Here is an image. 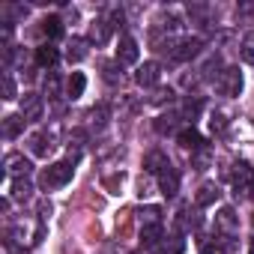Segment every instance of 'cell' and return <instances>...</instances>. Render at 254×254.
<instances>
[{
    "mask_svg": "<svg viewBox=\"0 0 254 254\" xmlns=\"http://www.w3.org/2000/svg\"><path fill=\"white\" fill-rule=\"evenodd\" d=\"M72 177H75V165H72V162H54V165H48V168L42 171L39 183H42L45 191H57V189H63L66 183H72Z\"/></svg>",
    "mask_w": 254,
    "mask_h": 254,
    "instance_id": "1",
    "label": "cell"
},
{
    "mask_svg": "<svg viewBox=\"0 0 254 254\" xmlns=\"http://www.w3.org/2000/svg\"><path fill=\"white\" fill-rule=\"evenodd\" d=\"M215 90L227 99H236L242 93V72L236 66H224V72L215 78Z\"/></svg>",
    "mask_w": 254,
    "mask_h": 254,
    "instance_id": "2",
    "label": "cell"
},
{
    "mask_svg": "<svg viewBox=\"0 0 254 254\" xmlns=\"http://www.w3.org/2000/svg\"><path fill=\"white\" fill-rule=\"evenodd\" d=\"M200 51H203V39H200V36H189V39H180V42H174V48H171V57H174L177 63H189V60H194Z\"/></svg>",
    "mask_w": 254,
    "mask_h": 254,
    "instance_id": "3",
    "label": "cell"
},
{
    "mask_svg": "<svg viewBox=\"0 0 254 254\" xmlns=\"http://www.w3.org/2000/svg\"><path fill=\"white\" fill-rule=\"evenodd\" d=\"M138 57H141L138 39L129 36V33H123L120 42H117V63H120V66H132V63H138Z\"/></svg>",
    "mask_w": 254,
    "mask_h": 254,
    "instance_id": "4",
    "label": "cell"
},
{
    "mask_svg": "<svg viewBox=\"0 0 254 254\" xmlns=\"http://www.w3.org/2000/svg\"><path fill=\"white\" fill-rule=\"evenodd\" d=\"M215 233H221V236H236L239 233V215L233 212V206H221L218 212H215Z\"/></svg>",
    "mask_w": 254,
    "mask_h": 254,
    "instance_id": "5",
    "label": "cell"
},
{
    "mask_svg": "<svg viewBox=\"0 0 254 254\" xmlns=\"http://www.w3.org/2000/svg\"><path fill=\"white\" fill-rule=\"evenodd\" d=\"M230 180H233V191H236V194H248L245 189L254 186V171H251V165H248V162H236L233 171H230Z\"/></svg>",
    "mask_w": 254,
    "mask_h": 254,
    "instance_id": "6",
    "label": "cell"
},
{
    "mask_svg": "<svg viewBox=\"0 0 254 254\" xmlns=\"http://www.w3.org/2000/svg\"><path fill=\"white\" fill-rule=\"evenodd\" d=\"M135 81H138V87H144V90L156 87V84L162 81V66H159L156 60H147L144 66H138V72H135Z\"/></svg>",
    "mask_w": 254,
    "mask_h": 254,
    "instance_id": "7",
    "label": "cell"
},
{
    "mask_svg": "<svg viewBox=\"0 0 254 254\" xmlns=\"http://www.w3.org/2000/svg\"><path fill=\"white\" fill-rule=\"evenodd\" d=\"M42 114H45V102H42V96H36V93H24V96H21V117H24L27 123H36V120H42Z\"/></svg>",
    "mask_w": 254,
    "mask_h": 254,
    "instance_id": "8",
    "label": "cell"
},
{
    "mask_svg": "<svg viewBox=\"0 0 254 254\" xmlns=\"http://www.w3.org/2000/svg\"><path fill=\"white\" fill-rule=\"evenodd\" d=\"M3 171H6L12 180H21V177H27V174L33 171V165H30V159H24L21 153H6V159H3Z\"/></svg>",
    "mask_w": 254,
    "mask_h": 254,
    "instance_id": "9",
    "label": "cell"
},
{
    "mask_svg": "<svg viewBox=\"0 0 254 254\" xmlns=\"http://www.w3.org/2000/svg\"><path fill=\"white\" fill-rule=\"evenodd\" d=\"M177 144H180L183 150H191V153L203 150V138H200V132L194 129V126H186V129L177 132Z\"/></svg>",
    "mask_w": 254,
    "mask_h": 254,
    "instance_id": "10",
    "label": "cell"
},
{
    "mask_svg": "<svg viewBox=\"0 0 254 254\" xmlns=\"http://www.w3.org/2000/svg\"><path fill=\"white\" fill-rule=\"evenodd\" d=\"M168 168H171V159H168L162 150H150V153L144 156V171H147V174H156V177H159V174H165Z\"/></svg>",
    "mask_w": 254,
    "mask_h": 254,
    "instance_id": "11",
    "label": "cell"
},
{
    "mask_svg": "<svg viewBox=\"0 0 254 254\" xmlns=\"http://www.w3.org/2000/svg\"><path fill=\"white\" fill-rule=\"evenodd\" d=\"M159 191L165 194V197H177V191H180V171L171 165L165 174H159Z\"/></svg>",
    "mask_w": 254,
    "mask_h": 254,
    "instance_id": "12",
    "label": "cell"
},
{
    "mask_svg": "<svg viewBox=\"0 0 254 254\" xmlns=\"http://www.w3.org/2000/svg\"><path fill=\"white\" fill-rule=\"evenodd\" d=\"M90 39H81V36H72V42L66 45V60L69 63H81V60H87V54H90Z\"/></svg>",
    "mask_w": 254,
    "mask_h": 254,
    "instance_id": "13",
    "label": "cell"
},
{
    "mask_svg": "<svg viewBox=\"0 0 254 254\" xmlns=\"http://www.w3.org/2000/svg\"><path fill=\"white\" fill-rule=\"evenodd\" d=\"M111 30H114V24H111L108 18H96V21L90 24V42L105 45V42L111 39Z\"/></svg>",
    "mask_w": 254,
    "mask_h": 254,
    "instance_id": "14",
    "label": "cell"
},
{
    "mask_svg": "<svg viewBox=\"0 0 254 254\" xmlns=\"http://www.w3.org/2000/svg\"><path fill=\"white\" fill-rule=\"evenodd\" d=\"M57 60H60V51H57L51 42H45V45H39V48H36V63H39L42 69H54V66H57Z\"/></svg>",
    "mask_w": 254,
    "mask_h": 254,
    "instance_id": "15",
    "label": "cell"
},
{
    "mask_svg": "<svg viewBox=\"0 0 254 254\" xmlns=\"http://www.w3.org/2000/svg\"><path fill=\"white\" fill-rule=\"evenodd\" d=\"M84 90H87V75L84 72H72L69 75V81H66V99H81L84 96Z\"/></svg>",
    "mask_w": 254,
    "mask_h": 254,
    "instance_id": "16",
    "label": "cell"
},
{
    "mask_svg": "<svg viewBox=\"0 0 254 254\" xmlns=\"http://www.w3.org/2000/svg\"><path fill=\"white\" fill-rule=\"evenodd\" d=\"M24 117L21 114H9V117H3V138L6 141H12V138H18L21 135V129H24Z\"/></svg>",
    "mask_w": 254,
    "mask_h": 254,
    "instance_id": "17",
    "label": "cell"
},
{
    "mask_svg": "<svg viewBox=\"0 0 254 254\" xmlns=\"http://www.w3.org/2000/svg\"><path fill=\"white\" fill-rule=\"evenodd\" d=\"M30 153L39 156V159H45V156L51 153V138H48V132H36V135H30Z\"/></svg>",
    "mask_w": 254,
    "mask_h": 254,
    "instance_id": "18",
    "label": "cell"
},
{
    "mask_svg": "<svg viewBox=\"0 0 254 254\" xmlns=\"http://www.w3.org/2000/svg\"><path fill=\"white\" fill-rule=\"evenodd\" d=\"M162 239H165V233H162V224L141 227V242H144V248H162Z\"/></svg>",
    "mask_w": 254,
    "mask_h": 254,
    "instance_id": "19",
    "label": "cell"
},
{
    "mask_svg": "<svg viewBox=\"0 0 254 254\" xmlns=\"http://www.w3.org/2000/svg\"><path fill=\"white\" fill-rule=\"evenodd\" d=\"M87 117H90V126H93V129L102 132L105 126H108V120H111V108H108V105H96Z\"/></svg>",
    "mask_w": 254,
    "mask_h": 254,
    "instance_id": "20",
    "label": "cell"
},
{
    "mask_svg": "<svg viewBox=\"0 0 254 254\" xmlns=\"http://www.w3.org/2000/svg\"><path fill=\"white\" fill-rule=\"evenodd\" d=\"M218 194H221V191H218V186H215V183H206V186H200V189H197L194 203H197V206H209V203H215V200H218Z\"/></svg>",
    "mask_w": 254,
    "mask_h": 254,
    "instance_id": "21",
    "label": "cell"
},
{
    "mask_svg": "<svg viewBox=\"0 0 254 254\" xmlns=\"http://www.w3.org/2000/svg\"><path fill=\"white\" fill-rule=\"evenodd\" d=\"M60 87H63V81H60V75H57V72H48V75L42 78V96L57 99V96H60Z\"/></svg>",
    "mask_w": 254,
    "mask_h": 254,
    "instance_id": "22",
    "label": "cell"
},
{
    "mask_svg": "<svg viewBox=\"0 0 254 254\" xmlns=\"http://www.w3.org/2000/svg\"><path fill=\"white\" fill-rule=\"evenodd\" d=\"M42 33H45L48 39H60V36H63V21H60V15H48V18L42 21Z\"/></svg>",
    "mask_w": 254,
    "mask_h": 254,
    "instance_id": "23",
    "label": "cell"
},
{
    "mask_svg": "<svg viewBox=\"0 0 254 254\" xmlns=\"http://www.w3.org/2000/svg\"><path fill=\"white\" fill-rule=\"evenodd\" d=\"M239 57H242V63H251V66H254V30L242 36V42H239Z\"/></svg>",
    "mask_w": 254,
    "mask_h": 254,
    "instance_id": "24",
    "label": "cell"
},
{
    "mask_svg": "<svg viewBox=\"0 0 254 254\" xmlns=\"http://www.w3.org/2000/svg\"><path fill=\"white\" fill-rule=\"evenodd\" d=\"M227 111H212V117H209V129H212V135H224V129H227Z\"/></svg>",
    "mask_w": 254,
    "mask_h": 254,
    "instance_id": "25",
    "label": "cell"
},
{
    "mask_svg": "<svg viewBox=\"0 0 254 254\" xmlns=\"http://www.w3.org/2000/svg\"><path fill=\"white\" fill-rule=\"evenodd\" d=\"M30 191H33V186H30V180H27V177L12 180V191H9V194H12L15 200H27V197H30Z\"/></svg>",
    "mask_w": 254,
    "mask_h": 254,
    "instance_id": "26",
    "label": "cell"
},
{
    "mask_svg": "<svg viewBox=\"0 0 254 254\" xmlns=\"http://www.w3.org/2000/svg\"><path fill=\"white\" fill-rule=\"evenodd\" d=\"M159 251H162V254H183V251H186V239H183V236H171V239L162 242Z\"/></svg>",
    "mask_w": 254,
    "mask_h": 254,
    "instance_id": "27",
    "label": "cell"
},
{
    "mask_svg": "<svg viewBox=\"0 0 254 254\" xmlns=\"http://www.w3.org/2000/svg\"><path fill=\"white\" fill-rule=\"evenodd\" d=\"M177 120H180V114H162L159 120H156V132H174L177 129Z\"/></svg>",
    "mask_w": 254,
    "mask_h": 254,
    "instance_id": "28",
    "label": "cell"
},
{
    "mask_svg": "<svg viewBox=\"0 0 254 254\" xmlns=\"http://www.w3.org/2000/svg\"><path fill=\"white\" fill-rule=\"evenodd\" d=\"M221 72H224V69H221V57H218V54H212V57L203 63V69H200L203 78H215V75H221Z\"/></svg>",
    "mask_w": 254,
    "mask_h": 254,
    "instance_id": "29",
    "label": "cell"
},
{
    "mask_svg": "<svg viewBox=\"0 0 254 254\" xmlns=\"http://www.w3.org/2000/svg\"><path fill=\"white\" fill-rule=\"evenodd\" d=\"M153 224H162V209L159 206H147L141 212V227H153Z\"/></svg>",
    "mask_w": 254,
    "mask_h": 254,
    "instance_id": "30",
    "label": "cell"
},
{
    "mask_svg": "<svg viewBox=\"0 0 254 254\" xmlns=\"http://www.w3.org/2000/svg\"><path fill=\"white\" fill-rule=\"evenodd\" d=\"M200 108H203L200 99H186V105H183V117H186V120H194V117L200 114Z\"/></svg>",
    "mask_w": 254,
    "mask_h": 254,
    "instance_id": "31",
    "label": "cell"
},
{
    "mask_svg": "<svg viewBox=\"0 0 254 254\" xmlns=\"http://www.w3.org/2000/svg\"><path fill=\"white\" fill-rule=\"evenodd\" d=\"M15 96H18V90H15V81H12V75L6 72V75H3V99H6V102H12Z\"/></svg>",
    "mask_w": 254,
    "mask_h": 254,
    "instance_id": "32",
    "label": "cell"
},
{
    "mask_svg": "<svg viewBox=\"0 0 254 254\" xmlns=\"http://www.w3.org/2000/svg\"><path fill=\"white\" fill-rule=\"evenodd\" d=\"M117 66H120V63H108V66H105V81L117 84V81L123 78V72H117Z\"/></svg>",
    "mask_w": 254,
    "mask_h": 254,
    "instance_id": "33",
    "label": "cell"
},
{
    "mask_svg": "<svg viewBox=\"0 0 254 254\" xmlns=\"http://www.w3.org/2000/svg\"><path fill=\"white\" fill-rule=\"evenodd\" d=\"M209 162V153L206 150H197V156H194V165H197V171H203V165Z\"/></svg>",
    "mask_w": 254,
    "mask_h": 254,
    "instance_id": "34",
    "label": "cell"
},
{
    "mask_svg": "<svg viewBox=\"0 0 254 254\" xmlns=\"http://www.w3.org/2000/svg\"><path fill=\"white\" fill-rule=\"evenodd\" d=\"M248 251H251V254H254V239H251V245H248Z\"/></svg>",
    "mask_w": 254,
    "mask_h": 254,
    "instance_id": "35",
    "label": "cell"
},
{
    "mask_svg": "<svg viewBox=\"0 0 254 254\" xmlns=\"http://www.w3.org/2000/svg\"><path fill=\"white\" fill-rule=\"evenodd\" d=\"M248 194H251V197H254V186H251V191H248Z\"/></svg>",
    "mask_w": 254,
    "mask_h": 254,
    "instance_id": "36",
    "label": "cell"
}]
</instances>
